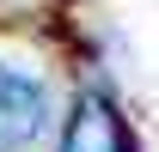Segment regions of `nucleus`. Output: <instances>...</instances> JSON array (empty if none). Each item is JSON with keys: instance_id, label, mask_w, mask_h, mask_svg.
<instances>
[{"instance_id": "obj_2", "label": "nucleus", "mask_w": 159, "mask_h": 152, "mask_svg": "<svg viewBox=\"0 0 159 152\" xmlns=\"http://www.w3.org/2000/svg\"><path fill=\"white\" fill-rule=\"evenodd\" d=\"M55 152H141L122 110L110 103V91H86L67 116V128H61V146Z\"/></svg>"}, {"instance_id": "obj_1", "label": "nucleus", "mask_w": 159, "mask_h": 152, "mask_svg": "<svg viewBox=\"0 0 159 152\" xmlns=\"http://www.w3.org/2000/svg\"><path fill=\"white\" fill-rule=\"evenodd\" d=\"M49 122V85L0 61V152H25Z\"/></svg>"}]
</instances>
